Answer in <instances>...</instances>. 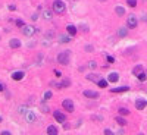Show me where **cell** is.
<instances>
[{"label":"cell","instance_id":"33","mask_svg":"<svg viewBox=\"0 0 147 135\" xmlns=\"http://www.w3.org/2000/svg\"><path fill=\"white\" fill-rule=\"evenodd\" d=\"M115 62V57L113 56H107V63H113Z\"/></svg>","mask_w":147,"mask_h":135},{"label":"cell","instance_id":"12","mask_svg":"<svg viewBox=\"0 0 147 135\" xmlns=\"http://www.w3.org/2000/svg\"><path fill=\"white\" fill-rule=\"evenodd\" d=\"M47 134L49 135H57L59 134V129H57V126H54V125H50V126L47 128Z\"/></svg>","mask_w":147,"mask_h":135},{"label":"cell","instance_id":"26","mask_svg":"<svg viewBox=\"0 0 147 135\" xmlns=\"http://www.w3.org/2000/svg\"><path fill=\"white\" fill-rule=\"evenodd\" d=\"M43 16L47 19V21H50L52 19V12L50 10H43Z\"/></svg>","mask_w":147,"mask_h":135},{"label":"cell","instance_id":"2","mask_svg":"<svg viewBox=\"0 0 147 135\" xmlns=\"http://www.w3.org/2000/svg\"><path fill=\"white\" fill-rule=\"evenodd\" d=\"M69 53L71 51H62V53H59L57 54V57H56V60L61 63V65H63V66H66L68 63H69Z\"/></svg>","mask_w":147,"mask_h":135},{"label":"cell","instance_id":"25","mask_svg":"<svg viewBox=\"0 0 147 135\" xmlns=\"http://www.w3.org/2000/svg\"><path fill=\"white\" fill-rule=\"evenodd\" d=\"M137 78H138V81H141V82H144L147 79V74H144V72H140L138 75H137Z\"/></svg>","mask_w":147,"mask_h":135},{"label":"cell","instance_id":"19","mask_svg":"<svg viewBox=\"0 0 147 135\" xmlns=\"http://www.w3.org/2000/svg\"><path fill=\"white\" fill-rule=\"evenodd\" d=\"M118 113H119L121 116H127V115H130V110L127 109V107H119V109H118Z\"/></svg>","mask_w":147,"mask_h":135},{"label":"cell","instance_id":"11","mask_svg":"<svg viewBox=\"0 0 147 135\" xmlns=\"http://www.w3.org/2000/svg\"><path fill=\"white\" fill-rule=\"evenodd\" d=\"M118 79H119V74L118 72H110L109 76H107V81L109 82H118Z\"/></svg>","mask_w":147,"mask_h":135},{"label":"cell","instance_id":"8","mask_svg":"<svg viewBox=\"0 0 147 135\" xmlns=\"http://www.w3.org/2000/svg\"><path fill=\"white\" fill-rule=\"evenodd\" d=\"M22 46V43L19 38H12V40H9V47L10 49H19Z\"/></svg>","mask_w":147,"mask_h":135},{"label":"cell","instance_id":"4","mask_svg":"<svg viewBox=\"0 0 147 135\" xmlns=\"http://www.w3.org/2000/svg\"><path fill=\"white\" fill-rule=\"evenodd\" d=\"M62 107L66 110V112H69V113H72L74 112V101L71 100V98H65V100L62 101Z\"/></svg>","mask_w":147,"mask_h":135},{"label":"cell","instance_id":"13","mask_svg":"<svg viewBox=\"0 0 147 135\" xmlns=\"http://www.w3.org/2000/svg\"><path fill=\"white\" fill-rule=\"evenodd\" d=\"M128 90H130V87H127V85H124V87H118V88H110L112 93H125V91H128Z\"/></svg>","mask_w":147,"mask_h":135},{"label":"cell","instance_id":"1","mask_svg":"<svg viewBox=\"0 0 147 135\" xmlns=\"http://www.w3.org/2000/svg\"><path fill=\"white\" fill-rule=\"evenodd\" d=\"M65 10H66L65 2H62V0H54L53 2V12H56L57 15H62Z\"/></svg>","mask_w":147,"mask_h":135},{"label":"cell","instance_id":"9","mask_svg":"<svg viewBox=\"0 0 147 135\" xmlns=\"http://www.w3.org/2000/svg\"><path fill=\"white\" fill-rule=\"evenodd\" d=\"M10 76H12V79H13V81H22V79H24V76H25V74H24L22 71H15Z\"/></svg>","mask_w":147,"mask_h":135},{"label":"cell","instance_id":"3","mask_svg":"<svg viewBox=\"0 0 147 135\" xmlns=\"http://www.w3.org/2000/svg\"><path fill=\"white\" fill-rule=\"evenodd\" d=\"M137 25H138V18L135 15H128V18H127V28L134 29Z\"/></svg>","mask_w":147,"mask_h":135},{"label":"cell","instance_id":"10","mask_svg":"<svg viewBox=\"0 0 147 135\" xmlns=\"http://www.w3.org/2000/svg\"><path fill=\"white\" fill-rule=\"evenodd\" d=\"M146 106H147V101L143 100V98H138V100L135 101V109L137 110H143Z\"/></svg>","mask_w":147,"mask_h":135},{"label":"cell","instance_id":"37","mask_svg":"<svg viewBox=\"0 0 147 135\" xmlns=\"http://www.w3.org/2000/svg\"><path fill=\"white\" fill-rule=\"evenodd\" d=\"M31 19H33V21H37V19H38V15H37V13H34V15L31 16Z\"/></svg>","mask_w":147,"mask_h":135},{"label":"cell","instance_id":"35","mask_svg":"<svg viewBox=\"0 0 147 135\" xmlns=\"http://www.w3.org/2000/svg\"><path fill=\"white\" fill-rule=\"evenodd\" d=\"M9 10H16V6L15 5H9Z\"/></svg>","mask_w":147,"mask_h":135},{"label":"cell","instance_id":"30","mask_svg":"<svg viewBox=\"0 0 147 135\" xmlns=\"http://www.w3.org/2000/svg\"><path fill=\"white\" fill-rule=\"evenodd\" d=\"M88 68L90 69H96L97 68V63H96L94 60H91V62H88Z\"/></svg>","mask_w":147,"mask_h":135},{"label":"cell","instance_id":"38","mask_svg":"<svg viewBox=\"0 0 147 135\" xmlns=\"http://www.w3.org/2000/svg\"><path fill=\"white\" fill-rule=\"evenodd\" d=\"M104 134H107V135H112L113 132L110 131V129H104Z\"/></svg>","mask_w":147,"mask_h":135},{"label":"cell","instance_id":"41","mask_svg":"<svg viewBox=\"0 0 147 135\" xmlns=\"http://www.w3.org/2000/svg\"><path fill=\"white\" fill-rule=\"evenodd\" d=\"M0 122H2V118H0Z\"/></svg>","mask_w":147,"mask_h":135},{"label":"cell","instance_id":"24","mask_svg":"<svg viewBox=\"0 0 147 135\" xmlns=\"http://www.w3.org/2000/svg\"><path fill=\"white\" fill-rule=\"evenodd\" d=\"M52 95H53V93L50 91V90H47L46 93H44V95H43V100L46 101V100H50L52 98Z\"/></svg>","mask_w":147,"mask_h":135},{"label":"cell","instance_id":"31","mask_svg":"<svg viewBox=\"0 0 147 135\" xmlns=\"http://www.w3.org/2000/svg\"><path fill=\"white\" fill-rule=\"evenodd\" d=\"M15 22H16V25L19 26V28H22V26L25 25V22H24V21H22V19H16V21H15Z\"/></svg>","mask_w":147,"mask_h":135},{"label":"cell","instance_id":"22","mask_svg":"<svg viewBox=\"0 0 147 135\" xmlns=\"http://www.w3.org/2000/svg\"><path fill=\"white\" fill-rule=\"evenodd\" d=\"M140 72H143V66H141V65H137V66H135L134 69H132V74H134L135 76L138 75Z\"/></svg>","mask_w":147,"mask_h":135},{"label":"cell","instance_id":"6","mask_svg":"<svg viewBox=\"0 0 147 135\" xmlns=\"http://www.w3.org/2000/svg\"><path fill=\"white\" fill-rule=\"evenodd\" d=\"M53 116L56 119V122H59V123H65V122H66V115H65L63 112L56 110V112H53Z\"/></svg>","mask_w":147,"mask_h":135},{"label":"cell","instance_id":"5","mask_svg":"<svg viewBox=\"0 0 147 135\" xmlns=\"http://www.w3.org/2000/svg\"><path fill=\"white\" fill-rule=\"evenodd\" d=\"M21 31H22V34H24L25 37H33L34 32H35V28L33 25H24Z\"/></svg>","mask_w":147,"mask_h":135},{"label":"cell","instance_id":"28","mask_svg":"<svg viewBox=\"0 0 147 135\" xmlns=\"http://www.w3.org/2000/svg\"><path fill=\"white\" fill-rule=\"evenodd\" d=\"M50 85H52V87H56L57 90H62V88H63V87H62V82H56V81H52Z\"/></svg>","mask_w":147,"mask_h":135},{"label":"cell","instance_id":"40","mask_svg":"<svg viewBox=\"0 0 147 135\" xmlns=\"http://www.w3.org/2000/svg\"><path fill=\"white\" fill-rule=\"evenodd\" d=\"M2 135H10V132H9V131H3V132H2Z\"/></svg>","mask_w":147,"mask_h":135},{"label":"cell","instance_id":"36","mask_svg":"<svg viewBox=\"0 0 147 135\" xmlns=\"http://www.w3.org/2000/svg\"><path fill=\"white\" fill-rule=\"evenodd\" d=\"M54 75L57 76V78H59V76H62V74H61V71H56V69H54Z\"/></svg>","mask_w":147,"mask_h":135},{"label":"cell","instance_id":"23","mask_svg":"<svg viewBox=\"0 0 147 135\" xmlns=\"http://www.w3.org/2000/svg\"><path fill=\"white\" fill-rule=\"evenodd\" d=\"M59 40H61V43H69L71 41V35L69 34H68V35H61Z\"/></svg>","mask_w":147,"mask_h":135},{"label":"cell","instance_id":"20","mask_svg":"<svg viewBox=\"0 0 147 135\" xmlns=\"http://www.w3.org/2000/svg\"><path fill=\"white\" fill-rule=\"evenodd\" d=\"M115 120H116V122H118V123H119L121 126H125V125H127V120L122 118L121 115H119V116H116V118H115Z\"/></svg>","mask_w":147,"mask_h":135},{"label":"cell","instance_id":"7","mask_svg":"<svg viewBox=\"0 0 147 135\" xmlns=\"http://www.w3.org/2000/svg\"><path fill=\"white\" fill-rule=\"evenodd\" d=\"M84 95H85L87 98H99V95L100 94L94 91V90H84Z\"/></svg>","mask_w":147,"mask_h":135},{"label":"cell","instance_id":"34","mask_svg":"<svg viewBox=\"0 0 147 135\" xmlns=\"http://www.w3.org/2000/svg\"><path fill=\"white\" fill-rule=\"evenodd\" d=\"M85 50L87 51H93L94 50V47H93V46H85Z\"/></svg>","mask_w":147,"mask_h":135},{"label":"cell","instance_id":"16","mask_svg":"<svg viewBox=\"0 0 147 135\" xmlns=\"http://www.w3.org/2000/svg\"><path fill=\"white\" fill-rule=\"evenodd\" d=\"M66 29H68V34H69L71 37H74V35L77 34V26L75 25H68L66 26Z\"/></svg>","mask_w":147,"mask_h":135},{"label":"cell","instance_id":"21","mask_svg":"<svg viewBox=\"0 0 147 135\" xmlns=\"http://www.w3.org/2000/svg\"><path fill=\"white\" fill-rule=\"evenodd\" d=\"M97 76H99V75H94V74H88V75H87L85 78L88 79V81H93V82H97V81H99V78H97Z\"/></svg>","mask_w":147,"mask_h":135},{"label":"cell","instance_id":"39","mask_svg":"<svg viewBox=\"0 0 147 135\" xmlns=\"http://www.w3.org/2000/svg\"><path fill=\"white\" fill-rule=\"evenodd\" d=\"M3 90H5V85H3V84H2V82H0V93H2Z\"/></svg>","mask_w":147,"mask_h":135},{"label":"cell","instance_id":"14","mask_svg":"<svg viewBox=\"0 0 147 135\" xmlns=\"http://www.w3.org/2000/svg\"><path fill=\"white\" fill-rule=\"evenodd\" d=\"M127 34H128V29H127V26H121V28L118 29V37H121V38L127 37Z\"/></svg>","mask_w":147,"mask_h":135},{"label":"cell","instance_id":"29","mask_svg":"<svg viewBox=\"0 0 147 135\" xmlns=\"http://www.w3.org/2000/svg\"><path fill=\"white\" fill-rule=\"evenodd\" d=\"M127 5L130 8H135L137 6V0H127Z\"/></svg>","mask_w":147,"mask_h":135},{"label":"cell","instance_id":"17","mask_svg":"<svg viewBox=\"0 0 147 135\" xmlns=\"http://www.w3.org/2000/svg\"><path fill=\"white\" fill-rule=\"evenodd\" d=\"M25 115H26V120H28V122H34V120H35V113H34V112L28 110Z\"/></svg>","mask_w":147,"mask_h":135},{"label":"cell","instance_id":"18","mask_svg":"<svg viewBox=\"0 0 147 135\" xmlns=\"http://www.w3.org/2000/svg\"><path fill=\"white\" fill-rule=\"evenodd\" d=\"M97 85H99L100 88H107L109 81H107V79H99V81H97Z\"/></svg>","mask_w":147,"mask_h":135},{"label":"cell","instance_id":"27","mask_svg":"<svg viewBox=\"0 0 147 135\" xmlns=\"http://www.w3.org/2000/svg\"><path fill=\"white\" fill-rule=\"evenodd\" d=\"M69 85H71V79L69 78H65V79L62 81V87H63V88H68Z\"/></svg>","mask_w":147,"mask_h":135},{"label":"cell","instance_id":"32","mask_svg":"<svg viewBox=\"0 0 147 135\" xmlns=\"http://www.w3.org/2000/svg\"><path fill=\"white\" fill-rule=\"evenodd\" d=\"M18 112H19V113H22V115H25V113L28 112V110H26V107H25V106H21V107L18 109Z\"/></svg>","mask_w":147,"mask_h":135},{"label":"cell","instance_id":"15","mask_svg":"<svg viewBox=\"0 0 147 135\" xmlns=\"http://www.w3.org/2000/svg\"><path fill=\"white\" fill-rule=\"evenodd\" d=\"M115 12L118 16H124L125 15V8L124 6H115Z\"/></svg>","mask_w":147,"mask_h":135}]
</instances>
